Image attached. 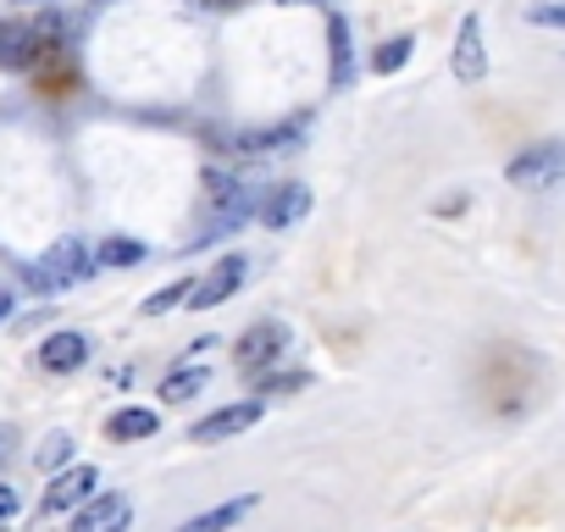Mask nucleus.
Masks as SVG:
<instances>
[{
	"label": "nucleus",
	"mask_w": 565,
	"mask_h": 532,
	"mask_svg": "<svg viewBox=\"0 0 565 532\" xmlns=\"http://www.w3.org/2000/svg\"><path fill=\"white\" fill-rule=\"evenodd\" d=\"M95 273V255H89V244L78 238V233H67V238H56L51 249H45V260L40 266H29V289L34 295H62V289H78L84 278Z\"/></svg>",
	"instance_id": "1"
},
{
	"label": "nucleus",
	"mask_w": 565,
	"mask_h": 532,
	"mask_svg": "<svg viewBox=\"0 0 565 532\" xmlns=\"http://www.w3.org/2000/svg\"><path fill=\"white\" fill-rule=\"evenodd\" d=\"M56 40V18H7L0 23V67L29 73Z\"/></svg>",
	"instance_id": "2"
},
{
	"label": "nucleus",
	"mask_w": 565,
	"mask_h": 532,
	"mask_svg": "<svg viewBox=\"0 0 565 532\" xmlns=\"http://www.w3.org/2000/svg\"><path fill=\"white\" fill-rule=\"evenodd\" d=\"M510 189H526V194H543L554 183H565V139H537L532 150H521L510 167H504Z\"/></svg>",
	"instance_id": "3"
},
{
	"label": "nucleus",
	"mask_w": 565,
	"mask_h": 532,
	"mask_svg": "<svg viewBox=\"0 0 565 532\" xmlns=\"http://www.w3.org/2000/svg\"><path fill=\"white\" fill-rule=\"evenodd\" d=\"M282 350H289V328H282V322H249V328L238 333V344H233V361H238V372L266 377Z\"/></svg>",
	"instance_id": "4"
},
{
	"label": "nucleus",
	"mask_w": 565,
	"mask_h": 532,
	"mask_svg": "<svg viewBox=\"0 0 565 532\" xmlns=\"http://www.w3.org/2000/svg\"><path fill=\"white\" fill-rule=\"evenodd\" d=\"M244 278H249V260H244V255H222L211 273L194 284L189 306H194V311H216V306H227V300L244 289Z\"/></svg>",
	"instance_id": "5"
},
{
	"label": "nucleus",
	"mask_w": 565,
	"mask_h": 532,
	"mask_svg": "<svg viewBox=\"0 0 565 532\" xmlns=\"http://www.w3.org/2000/svg\"><path fill=\"white\" fill-rule=\"evenodd\" d=\"M255 216H260L271 233L295 227V222H306V216H311V189H306V183H295V178H282L277 189H266V194H260Z\"/></svg>",
	"instance_id": "6"
},
{
	"label": "nucleus",
	"mask_w": 565,
	"mask_h": 532,
	"mask_svg": "<svg viewBox=\"0 0 565 532\" xmlns=\"http://www.w3.org/2000/svg\"><path fill=\"white\" fill-rule=\"evenodd\" d=\"M95 488H100V471H95V466H67V471H56L51 488H45V499H40V521H45V515H62V510H78L84 499H95Z\"/></svg>",
	"instance_id": "7"
},
{
	"label": "nucleus",
	"mask_w": 565,
	"mask_h": 532,
	"mask_svg": "<svg viewBox=\"0 0 565 532\" xmlns=\"http://www.w3.org/2000/svg\"><path fill=\"white\" fill-rule=\"evenodd\" d=\"M260 416H266V400H238V405H222V411H211L205 422H194L189 438H194V444H222V438H233V433H249Z\"/></svg>",
	"instance_id": "8"
},
{
	"label": "nucleus",
	"mask_w": 565,
	"mask_h": 532,
	"mask_svg": "<svg viewBox=\"0 0 565 532\" xmlns=\"http://www.w3.org/2000/svg\"><path fill=\"white\" fill-rule=\"evenodd\" d=\"M128 521H134V499L128 493H95V499L78 504L73 532H128Z\"/></svg>",
	"instance_id": "9"
},
{
	"label": "nucleus",
	"mask_w": 565,
	"mask_h": 532,
	"mask_svg": "<svg viewBox=\"0 0 565 532\" xmlns=\"http://www.w3.org/2000/svg\"><path fill=\"white\" fill-rule=\"evenodd\" d=\"M455 78L460 84H482L488 78V45H482V18H460V34H455V56H449Z\"/></svg>",
	"instance_id": "10"
},
{
	"label": "nucleus",
	"mask_w": 565,
	"mask_h": 532,
	"mask_svg": "<svg viewBox=\"0 0 565 532\" xmlns=\"http://www.w3.org/2000/svg\"><path fill=\"white\" fill-rule=\"evenodd\" d=\"M255 510H260V493H238V499H222V504L189 515L178 532H233V526H238L244 515H255Z\"/></svg>",
	"instance_id": "11"
},
{
	"label": "nucleus",
	"mask_w": 565,
	"mask_h": 532,
	"mask_svg": "<svg viewBox=\"0 0 565 532\" xmlns=\"http://www.w3.org/2000/svg\"><path fill=\"white\" fill-rule=\"evenodd\" d=\"M84 361H89V339L73 333V328H67V333H51V339L40 344V366H45V372H78Z\"/></svg>",
	"instance_id": "12"
},
{
	"label": "nucleus",
	"mask_w": 565,
	"mask_h": 532,
	"mask_svg": "<svg viewBox=\"0 0 565 532\" xmlns=\"http://www.w3.org/2000/svg\"><path fill=\"white\" fill-rule=\"evenodd\" d=\"M156 427H161V416H156V411H145V405H122V411H111V416H106V438H117V444L156 438Z\"/></svg>",
	"instance_id": "13"
},
{
	"label": "nucleus",
	"mask_w": 565,
	"mask_h": 532,
	"mask_svg": "<svg viewBox=\"0 0 565 532\" xmlns=\"http://www.w3.org/2000/svg\"><path fill=\"white\" fill-rule=\"evenodd\" d=\"M328 45H333V89H350L355 78V45H350V18H328Z\"/></svg>",
	"instance_id": "14"
},
{
	"label": "nucleus",
	"mask_w": 565,
	"mask_h": 532,
	"mask_svg": "<svg viewBox=\"0 0 565 532\" xmlns=\"http://www.w3.org/2000/svg\"><path fill=\"white\" fill-rule=\"evenodd\" d=\"M150 249L139 244V238H128V233H111V238H100L95 244V266H111V273H122V266H139Z\"/></svg>",
	"instance_id": "15"
},
{
	"label": "nucleus",
	"mask_w": 565,
	"mask_h": 532,
	"mask_svg": "<svg viewBox=\"0 0 565 532\" xmlns=\"http://www.w3.org/2000/svg\"><path fill=\"white\" fill-rule=\"evenodd\" d=\"M300 128H306V123L271 128V134H233V150H244V156H260V150H289V145H300Z\"/></svg>",
	"instance_id": "16"
},
{
	"label": "nucleus",
	"mask_w": 565,
	"mask_h": 532,
	"mask_svg": "<svg viewBox=\"0 0 565 532\" xmlns=\"http://www.w3.org/2000/svg\"><path fill=\"white\" fill-rule=\"evenodd\" d=\"M205 200L216 211H233V205H244V183L233 172H222V167H205Z\"/></svg>",
	"instance_id": "17"
},
{
	"label": "nucleus",
	"mask_w": 565,
	"mask_h": 532,
	"mask_svg": "<svg viewBox=\"0 0 565 532\" xmlns=\"http://www.w3.org/2000/svg\"><path fill=\"white\" fill-rule=\"evenodd\" d=\"M189 295H194V278H178V284L156 289V295H150V300H145L139 311H145V317H167L172 306H189Z\"/></svg>",
	"instance_id": "18"
},
{
	"label": "nucleus",
	"mask_w": 565,
	"mask_h": 532,
	"mask_svg": "<svg viewBox=\"0 0 565 532\" xmlns=\"http://www.w3.org/2000/svg\"><path fill=\"white\" fill-rule=\"evenodd\" d=\"M205 383H211V372H205V366H189V372H172V377L161 383V400H167V405H178V400H189V394H200Z\"/></svg>",
	"instance_id": "19"
},
{
	"label": "nucleus",
	"mask_w": 565,
	"mask_h": 532,
	"mask_svg": "<svg viewBox=\"0 0 565 532\" xmlns=\"http://www.w3.org/2000/svg\"><path fill=\"white\" fill-rule=\"evenodd\" d=\"M411 56H416V40H411V34H399V40H388V45L372 56V73H383V78H388V73H399Z\"/></svg>",
	"instance_id": "20"
},
{
	"label": "nucleus",
	"mask_w": 565,
	"mask_h": 532,
	"mask_svg": "<svg viewBox=\"0 0 565 532\" xmlns=\"http://www.w3.org/2000/svg\"><path fill=\"white\" fill-rule=\"evenodd\" d=\"M67 460H73V438H67V433H51V438L34 449V466H40V471H51V477H56Z\"/></svg>",
	"instance_id": "21"
},
{
	"label": "nucleus",
	"mask_w": 565,
	"mask_h": 532,
	"mask_svg": "<svg viewBox=\"0 0 565 532\" xmlns=\"http://www.w3.org/2000/svg\"><path fill=\"white\" fill-rule=\"evenodd\" d=\"M526 23H532V29H559V34H565V0H543V7L526 12Z\"/></svg>",
	"instance_id": "22"
},
{
	"label": "nucleus",
	"mask_w": 565,
	"mask_h": 532,
	"mask_svg": "<svg viewBox=\"0 0 565 532\" xmlns=\"http://www.w3.org/2000/svg\"><path fill=\"white\" fill-rule=\"evenodd\" d=\"M255 383H260V400H266V394H295V389H306L311 377H306V372H277V377H255Z\"/></svg>",
	"instance_id": "23"
},
{
	"label": "nucleus",
	"mask_w": 565,
	"mask_h": 532,
	"mask_svg": "<svg viewBox=\"0 0 565 532\" xmlns=\"http://www.w3.org/2000/svg\"><path fill=\"white\" fill-rule=\"evenodd\" d=\"M18 510H23V493H18L12 482H0V532L18 521Z\"/></svg>",
	"instance_id": "24"
},
{
	"label": "nucleus",
	"mask_w": 565,
	"mask_h": 532,
	"mask_svg": "<svg viewBox=\"0 0 565 532\" xmlns=\"http://www.w3.org/2000/svg\"><path fill=\"white\" fill-rule=\"evenodd\" d=\"M12 444H18V427L7 422V427H0V466H7V455H12Z\"/></svg>",
	"instance_id": "25"
},
{
	"label": "nucleus",
	"mask_w": 565,
	"mask_h": 532,
	"mask_svg": "<svg viewBox=\"0 0 565 532\" xmlns=\"http://www.w3.org/2000/svg\"><path fill=\"white\" fill-rule=\"evenodd\" d=\"M189 7H205V12H227V7H238V0H189Z\"/></svg>",
	"instance_id": "26"
},
{
	"label": "nucleus",
	"mask_w": 565,
	"mask_h": 532,
	"mask_svg": "<svg viewBox=\"0 0 565 532\" xmlns=\"http://www.w3.org/2000/svg\"><path fill=\"white\" fill-rule=\"evenodd\" d=\"M12 317V289H0V322Z\"/></svg>",
	"instance_id": "27"
},
{
	"label": "nucleus",
	"mask_w": 565,
	"mask_h": 532,
	"mask_svg": "<svg viewBox=\"0 0 565 532\" xmlns=\"http://www.w3.org/2000/svg\"><path fill=\"white\" fill-rule=\"evenodd\" d=\"M277 7H317V0H277Z\"/></svg>",
	"instance_id": "28"
}]
</instances>
